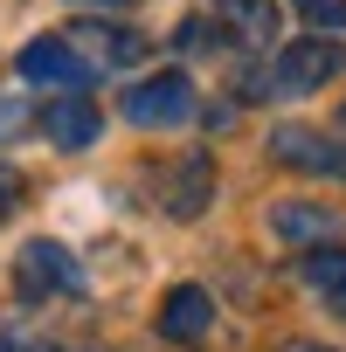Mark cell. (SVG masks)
<instances>
[{
    "mask_svg": "<svg viewBox=\"0 0 346 352\" xmlns=\"http://www.w3.org/2000/svg\"><path fill=\"white\" fill-rule=\"evenodd\" d=\"M298 8L312 14V28L325 35V28H346V0H298Z\"/></svg>",
    "mask_w": 346,
    "mask_h": 352,
    "instance_id": "5bb4252c",
    "label": "cell"
},
{
    "mask_svg": "<svg viewBox=\"0 0 346 352\" xmlns=\"http://www.w3.org/2000/svg\"><path fill=\"white\" fill-rule=\"evenodd\" d=\"M0 352H14V345H8V338H0Z\"/></svg>",
    "mask_w": 346,
    "mask_h": 352,
    "instance_id": "ffe728a7",
    "label": "cell"
},
{
    "mask_svg": "<svg viewBox=\"0 0 346 352\" xmlns=\"http://www.w3.org/2000/svg\"><path fill=\"white\" fill-rule=\"evenodd\" d=\"M339 228H346V221H339V208H325V201H277V208H270V235L291 242V249H305V256H312V249H332Z\"/></svg>",
    "mask_w": 346,
    "mask_h": 352,
    "instance_id": "52a82bcc",
    "label": "cell"
},
{
    "mask_svg": "<svg viewBox=\"0 0 346 352\" xmlns=\"http://www.w3.org/2000/svg\"><path fill=\"white\" fill-rule=\"evenodd\" d=\"M222 28L243 42V49H270L284 35V14L270 8V0H222Z\"/></svg>",
    "mask_w": 346,
    "mask_h": 352,
    "instance_id": "8fae6325",
    "label": "cell"
},
{
    "mask_svg": "<svg viewBox=\"0 0 346 352\" xmlns=\"http://www.w3.org/2000/svg\"><path fill=\"white\" fill-rule=\"evenodd\" d=\"M14 69L28 76V83H49V90H90L97 76H90V63L63 42V35H42V42H28L21 56H14Z\"/></svg>",
    "mask_w": 346,
    "mask_h": 352,
    "instance_id": "8992f818",
    "label": "cell"
},
{
    "mask_svg": "<svg viewBox=\"0 0 346 352\" xmlns=\"http://www.w3.org/2000/svg\"><path fill=\"white\" fill-rule=\"evenodd\" d=\"M42 131H49V145H56V152H83V145H97L104 118H97V104H90L83 90H56V97H49V111H42Z\"/></svg>",
    "mask_w": 346,
    "mask_h": 352,
    "instance_id": "ba28073f",
    "label": "cell"
},
{
    "mask_svg": "<svg viewBox=\"0 0 346 352\" xmlns=\"http://www.w3.org/2000/svg\"><path fill=\"white\" fill-rule=\"evenodd\" d=\"M21 194H28V187H21V173H14V166H0V221L21 208Z\"/></svg>",
    "mask_w": 346,
    "mask_h": 352,
    "instance_id": "9a60e30c",
    "label": "cell"
},
{
    "mask_svg": "<svg viewBox=\"0 0 346 352\" xmlns=\"http://www.w3.org/2000/svg\"><path fill=\"white\" fill-rule=\"evenodd\" d=\"M270 159L298 166V173H318V180H346V145L312 131V124H277L270 131Z\"/></svg>",
    "mask_w": 346,
    "mask_h": 352,
    "instance_id": "5b68a950",
    "label": "cell"
},
{
    "mask_svg": "<svg viewBox=\"0 0 346 352\" xmlns=\"http://www.w3.org/2000/svg\"><path fill=\"white\" fill-rule=\"evenodd\" d=\"M159 201H166V214H173V221H194V214L215 201V159H208V152H187L181 166L166 173Z\"/></svg>",
    "mask_w": 346,
    "mask_h": 352,
    "instance_id": "9c48e42d",
    "label": "cell"
},
{
    "mask_svg": "<svg viewBox=\"0 0 346 352\" xmlns=\"http://www.w3.org/2000/svg\"><path fill=\"white\" fill-rule=\"evenodd\" d=\"M208 324H215V297H208L201 283L166 290V304H159V338H181V345H194Z\"/></svg>",
    "mask_w": 346,
    "mask_h": 352,
    "instance_id": "30bf717a",
    "label": "cell"
},
{
    "mask_svg": "<svg viewBox=\"0 0 346 352\" xmlns=\"http://www.w3.org/2000/svg\"><path fill=\"white\" fill-rule=\"evenodd\" d=\"M28 118H35V111H28L21 97H0V145H14V138L28 131Z\"/></svg>",
    "mask_w": 346,
    "mask_h": 352,
    "instance_id": "4fadbf2b",
    "label": "cell"
},
{
    "mask_svg": "<svg viewBox=\"0 0 346 352\" xmlns=\"http://www.w3.org/2000/svg\"><path fill=\"white\" fill-rule=\"evenodd\" d=\"M118 111H125L139 131H173V124L194 118V83H187L181 69H159V76L132 83V90L118 97Z\"/></svg>",
    "mask_w": 346,
    "mask_h": 352,
    "instance_id": "7a4b0ae2",
    "label": "cell"
},
{
    "mask_svg": "<svg viewBox=\"0 0 346 352\" xmlns=\"http://www.w3.org/2000/svg\"><path fill=\"white\" fill-rule=\"evenodd\" d=\"M63 42L90 63V76H111V69H132L145 56V35L139 28H118V21H70Z\"/></svg>",
    "mask_w": 346,
    "mask_h": 352,
    "instance_id": "3957f363",
    "label": "cell"
},
{
    "mask_svg": "<svg viewBox=\"0 0 346 352\" xmlns=\"http://www.w3.org/2000/svg\"><path fill=\"white\" fill-rule=\"evenodd\" d=\"M284 352H332V345H312V338H291Z\"/></svg>",
    "mask_w": 346,
    "mask_h": 352,
    "instance_id": "ac0fdd59",
    "label": "cell"
},
{
    "mask_svg": "<svg viewBox=\"0 0 346 352\" xmlns=\"http://www.w3.org/2000/svg\"><path fill=\"white\" fill-rule=\"evenodd\" d=\"M83 276H77V256L63 249V242H49V235H35L21 256H14V290L28 297V304H42V297H63V290H77Z\"/></svg>",
    "mask_w": 346,
    "mask_h": 352,
    "instance_id": "277c9868",
    "label": "cell"
},
{
    "mask_svg": "<svg viewBox=\"0 0 346 352\" xmlns=\"http://www.w3.org/2000/svg\"><path fill=\"white\" fill-rule=\"evenodd\" d=\"M305 283L325 297V311L346 318V249H312L305 256Z\"/></svg>",
    "mask_w": 346,
    "mask_h": 352,
    "instance_id": "7c38bea8",
    "label": "cell"
},
{
    "mask_svg": "<svg viewBox=\"0 0 346 352\" xmlns=\"http://www.w3.org/2000/svg\"><path fill=\"white\" fill-rule=\"evenodd\" d=\"M173 42H181L187 56H201V49L215 42V21H181V35H173Z\"/></svg>",
    "mask_w": 346,
    "mask_h": 352,
    "instance_id": "2e32d148",
    "label": "cell"
},
{
    "mask_svg": "<svg viewBox=\"0 0 346 352\" xmlns=\"http://www.w3.org/2000/svg\"><path fill=\"white\" fill-rule=\"evenodd\" d=\"M70 8H97V14H125L132 0H70Z\"/></svg>",
    "mask_w": 346,
    "mask_h": 352,
    "instance_id": "e0dca14e",
    "label": "cell"
},
{
    "mask_svg": "<svg viewBox=\"0 0 346 352\" xmlns=\"http://www.w3.org/2000/svg\"><path fill=\"white\" fill-rule=\"evenodd\" d=\"M339 131H346V97H339Z\"/></svg>",
    "mask_w": 346,
    "mask_h": 352,
    "instance_id": "d6986e66",
    "label": "cell"
},
{
    "mask_svg": "<svg viewBox=\"0 0 346 352\" xmlns=\"http://www.w3.org/2000/svg\"><path fill=\"white\" fill-rule=\"evenodd\" d=\"M346 69V49L332 35H298L270 56V97H312Z\"/></svg>",
    "mask_w": 346,
    "mask_h": 352,
    "instance_id": "6da1fadb",
    "label": "cell"
}]
</instances>
